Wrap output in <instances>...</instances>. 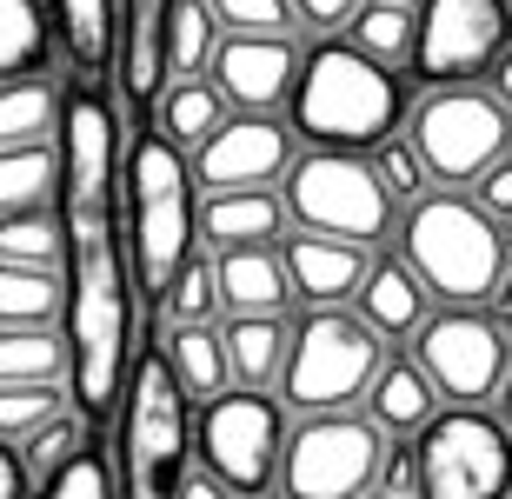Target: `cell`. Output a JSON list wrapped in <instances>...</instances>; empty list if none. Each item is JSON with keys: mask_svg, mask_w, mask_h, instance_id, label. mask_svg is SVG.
<instances>
[{"mask_svg": "<svg viewBox=\"0 0 512 499\" xmlns=\"http://www.w3.org/2000/svg\"><path fill=\"white\" fill-rule=\"evenodd\" d=\"M60 320H67V380L80 420L114 413L133 360V247L120 233V127L114 107L80 80L60 94Z\"/></svg>", "mask_w": 512, "mask_h": 499, "instance_id": "1", "label": "cell"}, {"mask_svg": "<svg viewBox=\"0 0 512 499\" xmlns=\"http://www.w3.org/2000/svg\"><path fill=\"white\" fill-rule=\"evenodd\" d=\"M293 134L313 147H340V154H373L380 140H393L399 114H406V87L393 67L360 54L353 40L326 34L313 40L293 67V94H286Z\"/></svg>", "mask_w": 512, "mask_h": 499, "instance_id": "2", "label": "cell"}, {"mask_svg": "<svg viewBox=\"0 0 512 499\" xmlns=\"http://www.w3.org/2000/svg\"><path fill=\"white\" fill-rule=\"evenodd\" d=\"M127 247H133V280L160 300L173 267L200 240V187H193L187 154L173 147L160 127H133L127 147Z\"/></svg>", "mask_w": 512, "mask_h": 499, "instance_id": "3", "label": "cell"}, {"mask_svg": "<svg viewBox=\"0 0 512 499\" xmlns=\"http://www.w3.org/2000/svg\"><path fill=\"white\" fill-rule=\"evenodd\" d=\"M399 240H406V267L419 273V287L433 300H446V307L493 300L499 267H506V233L493 213L473 207V193H419Z\"/></svg>", "mask_w": 512, "mask_h": 499, "instance_id": "4", "label": "cell"}, {"mask_svg": "<svg viewBox=\"0 0 512 499\" xmlns=\"http://www.w3.org/2000/svg\"><path fill=\"white\" fill-rule=\"evenodd\" d=\"M386 360V340L346 307H313L300 327H286V360H280V406L300 413H346L360 400Z\"/></svg>", "mask_w": 512, "mask_h": 499, "instance_id": "5", "label": "cell"}, {"mask_svg": "<svg viewBox=\"0 0 512 499\" xmlns=\"http://www.w3.org/2000/svg\"><path fill=\"white\" fill-rule=\"evenodd\" d=\"M127 420H120V446H127V499H173L187 480L193 453V413L187 393L173 380V366L160 346H133L127 373Z\"/></svg>", "mask_w": 512, "mask_h": 499, "instance_id": "6", "label": "cell"}, {"mask_svg": "<svg viewBox=\"0 0 512 499\" xmlns=\"http://www.w3.org/2000/svg\"><path fill=\"white\" fill-rule=\"evenodd\" d=\"M286 187V220L300 233H326V240H353V247H380L393 233V193L380 187V173L366 154H340V147H313L293 154V167L280 173Z\"/></svg>", "mask_w": 512, "mask_h": 499, "instance_id": "7", "label": "cell"}, {"mask_svg": "<svg viewBox=\"0 0 512 499\" xmlns=\"http://www.w3.org/2000/svg\"><path fill=\"white\" fill-rule=\"evenodd\" d=\"M419 499H506L512 493V433L479 406H453L419 426L413 446Z\"/></svg>", "mask_w": 512, "mask_h": 499, "instance_id": "8", "label": "cell"}, {"mask_svg": "<svg viewBox=\"0 0 512 499\" xmlns=\"http://www.w3.org/2000/svg\"><path fill=\"white\" fill-rule=\"evenodd\" d=\"M406 147L433 180L473 187L512 147V114L479 87H426V100L413 107V127H406Z\"/></svg>", "mask_w": 512, "mask_h": 499, "instance_id": "9", "label": "cell"}, {"mask_svg": "<svg viewBox=\"0 0 512 499\" xmlns=\"http://www.w3.org/2000/svg\"><path fill=\"white\" fill-rule=\"evenodd\" d=\"M280 433H286V406L266 386H227V393H213L200 406V426H193L207 473L233 499H260L273 486V473H280Z\"/></svg>", "mask_w": 512, "mask_h": 499, "instance_id": "10", "label": "cell"}, {"mask_svg": "<svg viewBox=\"0 0 512 499\" xmlns=\"http://www.w3.org/2000/svg\"><path fill=\"white\" fill-rule=\"evenodd\" d=\"M380 426L360 413H306L293 433L280 440V486L286 499H360L380 480Z\"/></svg>", "mask_w": 512, "mask_h": 499, "instance_id": "11", "label": "cell"}, {"mask_svg": "<svg viewBox=\"0 0 512 499\" xmlns=\"http://www.w3.org/2000/svg\"><path fill=\"white\" fill-rule=\"evenodd\" d=\"M413 333H419L413 366L433 380V393H446L453 406H479L499 393V380H506V366H512L506 320H493V313H479V307H439Z\"/></svg>", "mask_w": 512, "mask_h": 499, "instance_id": "12", "label": "cell"}, {"mask_svg": "<svg viewBox=\"0 0 512 499\" xmlns=\"http://www.w3.org/2000/svg\"><path fill=\"white\" fill-rule=\"evenodd\" d=\"M506 40H512L506 0H419L406 74L426 87H473V80H486Z\"/></svg>", "mask_w": 512, "mask_h": 499, "instance_id": "13", "label": "cell"}, {"mask_svg": "<svg viewBox=\"0 0 512 499\" xmlns=\"http://www.w3.org/2000/svg\"><path fill=\"white\" fill-rule=\"evenodd\" d=\"M193 187L233 193V187H273L293 167V127L280 114H227L193 147Z\"/></svg>", "mask_w": 512, "mask_h": 499, "instance_id": "14", "label": "cell"}, {"mask_svg": "<svg viewBox=\"0 0 512 499\" xmlns=\"http://www.w3.org/2000/svg\"><path fill=\"white\" fill-rule=\"evenodd\" d=\"M180 0H114V80L127 127H147L153 100L167 87V27Z\"/></svg>", "mask_w": 512, "mask_h": 499, "instance_id": "15", "label": "cell"}, {"mask_svg": "<svg viewBox=\"0 0 512 499\" xmlns=\"http://www.w3.org/2000/svg\"><path fill=\"white\" fill-rule=\"evenodd\" d=\"M293 67H300V54L286 34H220L207 80L233 114H273L293 94Z\"/></svg>", "mask_w": 512, "mask_h": 499, "instance_id": "16", "label": "cell"}, {"mask_svg": "<svg viewBox=\"0 0 512 499\" xmlns=\"http://www.w3.org/2000/svg\"><path fill=\"white\" fill-rule=\"evenodd\" d=\"M280 267L306 307H346L366 280V247L326 240V233H280Z\"/></svg>", "mask_w": 512, "mask_h": 499, "instance_id": "17", "label": "cell"}, {"mask_svg": "<svg viewBox=\"0 0 512 499\" xmlns=\"http://www.w3.org/2000/svg\"><path fill=\"white\" fill-rule=\"evenodd\" d=\"M286 233V200L280 187H233L200 200V240L220 247H280Z\"/></svg>", "mask_w": 512, "mask_h": 499, "instance_id": "18", "label": "cell"}, {"mask_svg": "<svg viewBox=\"0 0 512 499\" xmlns=\"http://www.w3.org/2000/svg\"><path fill=\"white\" fill-rule=\"evenodd\" d=\"M360 320L380 340H399V333H413L426 313H433V293L419 287V273L406 267V260H393V253H380V260H366V280H360Z\"/></svg>", "mask_w": 512, "mask_h": 499, "instance_id": "19", "label": "cell"}, {"mask_svg": "<svg viewBox=\"0 0 512 499\" xmlns=\"http://www.w3.org/2000/svg\"><path fill=\"white\" fill-rule=\"evenodd\" d=\"M213 287H220L227 313H286V300H293L280 247H220L213 253Z\"/></svg>", "mask_w": 512, "mask_h": 499, "instance_id": "20", "label": "cell"}, {"mask_svg": "<svg viewBox=\"0 0 512 499\" xmlns=\"http://www.w3.org/2000/svg\"><path fill=\"white\" fill-rule=\"evenodd\" d=\"M360 400H366V420L380 426V433H393V440L419 433V426L439 413L433 380H426L413 360H380V373H373V386H366Z\"/></svg>", "mask_w": 512, "mask_h": 499, "instance_id": "21", "label": "cell"}, {"mask_svg": "<svg viewBox=\"0 0 512 499\" xmlns=\"http://www.w3.org/2000/svg\"><path fill=\"white\" fill-rule=\"evenodd\" d=\"M220 346H227V380L273 386L280 360H286V320L280 313H233L220 327Z\"/></svg>", "mask_w": 512, "mask_h": 499, "instance_id": "22", "label": "cell"}, {"mask_svg": "<svg viewBox=\"0 0 512 499\" xmlns=\"http://www.w3.org/2000/svg\"><path fill=\"white\" fill-rule=\"evenodd\" d=\"M160 353H167L180 393H187V400H200V406H207L213 393H227V386H233V380H227V346H220V327H207V320L167 327Z\"/></svg>", "mask_w": 512, "mask_h": 499, "instance_id": "23", "label": "cell"}, {"mask_svg": "<svg viewBox=\"0 0 512 499\" xmlns=\"http://www.w3.org/2000/svg\"><path fill=\"white\" fill-rule=\"evenodd\" d=\"M47 27L74 74H100L114 60V0H47Z\"/></svg>", "mask_w": 512, "mask_h": 499, "instance_id": "24", "label": "cell"}, {"mask_svg": "<svg viewBox=\"0 0 512 499\" xmlns=\"http://www.w3.org/2000/svg\"><path fill=\"white\" fill-rule=\"evenodd\" d=\"M60 127V87L47 74L0 80V147H47Z\"/></svg>", "mask_w": 512, "mask_h": 499, "instance_id": "25", "label": "cell"}, {"mask_svg": "<svg viewBox=\"0 0 512 499\" xmlns=\"http://www.w3.org/2000/svg\"><path fill=\"white\" fill-rule=\"evenodd\" d=\"M153 107H160V114H153V127H160V134H167L180 154H187V147H200V140H207L213 127L227 120V100L213 94L207 74H200V80H167Z\"/></svg>", "mask_w": 512, "mask_h": 499, "instance_id": "26", "label": "cell"}, {"mask_svg": "<svg viewBox=\"0 0 512 499\" xmlns=\"http://www.w3.org/2000/svg\"><path fill=\"white\" fill-rule=\"evenodd\" d=\"M413 27H419V7H399V0H360L353 20H346V40L399 74V67L413 60Z\"/></svg>", "mask_w": 512, "mask_h": 499, "instance_id": "27", "label": "cell"}, {"mask_svg": "<svg viewBox=\"0 0 512 499\" xmlns=\"http://www.w3.org/2000/svg\"><path fill=\"white\" fill-rule=\"evenodd\" d=\"M67 386V333L54 327H0V386Z\"/></svg>", "mask_w": 512, "mask_h": 499, "instance_id": "28", "label": "cell"}, {"mask_svg": "<svg viewBox=\"0 0 512 499\" xmlns=\"http://www.w3.org/2000/svg\"><path fill=\"white\" fill-rule=\"evenodd\" d=\"M47 47H54L47 0H0V80L40 74L47 67Z\"/></svg>", "mask_w": 512, "mask_h": 499, "instance_id": "29", "label": "cell"}, {"mask_svg": "<svg viewBox=\"0 0 512 499\" xmlns=\"http://www.w3.org/2000/svg\"><path fill=\"white\" fill-rule=\"evenodd\" d=\"M60 320V273L0 260V327H54Z\"/></svg>", "mask_w": 512, "mask_h": 499, "instance_id": "30", "label": "cell"}, {"mask_svg": "<svg viewBox=\"0 0 512 499\" xmlns=\"http://www.w3.org/2000/svg\"><path fill=\"white\" fill-rule=\"evenodd\" d=\"M60 180V154L54 140L47 147H0V213H27L47 207Z\"/></svg>", "mask_w": 512, "mask_h": 499, "instance_id": "31", "label": "cell"}, {"mask_svg": "<svg viewBox=\"0 0 512 499\" xmlns=\"http://www.w3.org/2000/svg\"><path fill=\"white\" fill-rule=\"evenodd\" d=\"M213 47H220V20L207 0H180L167 27V80H200L207 74Z\"/></svg>", "mask_w": 512, "mask_h": 499, "instance_id": "32", "label": "cell"}, {"mask_svg": "<svg viewBox=\"0 0 512 499\" xmlns=\"http://www.w3.org/2000/svg\"><path fill=\"white\" fill-rule=\"evenodd\" d=\"M213 307H220L213 260H207V253H187V260L173 267V280L160 287V320H167V327H187V320H207Z\"/></svg>", "mask_w": 512, "mask_h": 499, "instance_id": "33", "label": "cell"}, {"mask_svg": "<svg viewBox=\"0 0 512 499\" xmlns=\"http://www.w3.org/2000/svg\"><path fill=\"white\" fill-rule=\"evenodd\" d=\"M0 260H20V267H54V260H60V220L47 207L0 213Z\"/></svg>", "mask_w": 512, "mask_h": 499, "instance_id": "34", "label": "cell"}, {"mask_svg": "<svg viewBox=\"0 0 512 499\" xmlns=\"http://www.w3.org/2000/svg\"><path fill=\"white\" fill-rule=\"evenodd\" d=\"M67 406V386L60 380H40V386H0V440L14 446L27 440L34 426H47Z\"/></svg>", "mask_w": 512, "mask_h": 499, "instance_id": "35", "label": "cell"}, {"mask_svg": "<svg viewBox=\"0 0 512 499\" xmlns=\"http://www.w3.org/2000/svg\"><path fill=\"white\" fill-rule=\"evenodd\" d=\"M80 446H87V420H74V413L60 406L47 426H34V433L20 440V460H27V473H34V480H47V473H60V466L74 460Z\"/></svg>", "mask_w": 512, "mask_h": 499, "instance_id": "36", "label": "cell"}, {"mask_svg": "<svg viewBox=\"0 0 512 499\" xmlns=\"http://www.w3.org/2000/svg\"><path fill=\"white\" fill-rule=\"evenodd\" d=\"M40 499H114V486H107V453L87 440L60 473L40 480Z\"/></svg>", "mask_w": 512, "mask_h": 499, "instance_id": "37", "label": "cell"}, {"mask_svg": "<svg viewBox=\"0 0 512 499\" xmlns=\"http://www.w3.org/2000/svg\"><path fill=\"white\" fill-rule=\"evenodd\" d=\"M220 34H286L293 27V7L286 0H207Z\"/></svg>", "mask_w": 512, "mask_h": 499, "instance_id": "38", "label": "cell"}, {"mask_svg": "<svg viewBox=\"0 0 512 499\" xmlns=\"http://www.w3.org/2000/svg\"><path fill=\"white\" fill-rule=\"evenodd\" d=\"M373 173H380V187L393 193V200H419V154L406 147V140H380L373 147Z\"/></svg>", "mask_w": 512, "mask_h": 499, "instance_id": "39", "label": "cell"}, {"mask_svg": "<svg viewBox=\"0 0 512 499\" xmlns=\"http://www.w3.org/2000/svg\"><path fill=\"white\" fill-rule=\"evenodd\" d=\"M473 207L493 213V220H512V160H506V154H499L493 167L473 180Z\"/></svg>", "mask_w": 512, "mask_h": 499, "instance_id": "40", "label": "cell"}, {"mask_svg": "<svg viewBox=\"0 0 512 499\" xmlns=\"http://www.w3.org/2000/svg\"><path fill=\"white\" fill-rule=\"evenodd\" d=\"M286 7H293V20H300V27H313V34H340L360 0H286Z\"/></svg>", "mask_w": 512, "mask_h": 499, "instance_id": "41", "label": "cell"}, {"mask_svg": "<svg viewBox=\"0 0 512 499\" xmlns=\"http://www.w3.org/2000/svg\"><path fill=\"white\" fill-rule=\"evenodd\" d=\"M27 493H34V473H27V460L14 446L0 440V499H27Z\"/></svg>", "mask_w": 512, "mask_h": 499, "instance_id": "42", "label": "cell"}, {"mask_svg": "<svg viewBox=\"0 0 512 499\" xmlns=\"http://www.w3.org/2000/svg\"><path fill=\"white\" fill-rule=\"evenodd\" d=\"M486 80H493V100H499V107L512 114V40H506V47L493 54V67H486Z\"/></svg>", "mask_w": 512, "mask_h": 499, "instance_id": "43", "label": "cell"}, {"mask_svg": "<svg viewBox=\"0 0 512 499\" xmlns=\"http://www.w3.org/2000/svg\"><path fill=\"white\" fill-rule=\"evenodd\" d=\"M173 499H233V493H227V486H220V480H213L207 466H200V473H193V466H187V480H180V493H173Z\"/></svg>", "mask_w": 512, "mask_h": 499, "instance_id": "44", "label": "cell"}, {"mask_svg": "<svg viewBox=\"0 0 512 499\" xmlns=\"http://www.w3.org/2000/svg\"><path fill=\"white\" fill-rule=\"evenodd\" d=\"M499 426L512 433V366H506V380H499Z\"/></svg>", "mask_w": 512, "mask_h": 499, "instance_id": "45", "label": "cell"}, {"mask_svg": "<svg viewBox=\"0 0 512 499\" xmlns=\"http://www.w3.org/2000/svg\"><path fill=\"white\" fill-rule=\"evenodd\" d=\"M360 499H419V493H413V486H366Z\"/></svg>", "mask_w": 512, "mask_h": 499, "instance_id": "46", "label": "cell"}, {"mask_svg": "<svg viewBox=\"0 0 512 499\" xmlns=\"http://www.w3.org/2000/svg\"><path fill=\"white\" fill-rule=\"evenodd\" d=\"M493 300H499V307L512 313V260H506V267H499V287H493Z\"/></svg>", "mask_w": 512, "mask_h": 499, "instance_id": "47", "label": "cell"}, {"mask_svg": "<svg viewBox=\"0 0 512 499\" xmlns=\"http://www.w3.org/2000/svg\"><path fill=\"white\" fill-rule=\"evenodd\" d=\"M399 7H419V0H399Z\"/></svg>", "mask_w": 512, "mask_h": 499, "instance_id": "48", "label": "cell"}, {"mask_svg": "<svg viewBox=\"0 0 512 499\" xmlns=\"http://www.w3.org/2000/svg\"><path fill=\"white\" fill-rule=\"evenodd\" d=\"M506 7H512V0H506Z\"/></svg>", "mask_w": 512, "mask_h": 499, "instance_id": "49", "label": "cell"}, {"mask_svg": "<svg viewBox=\"0 0 512 499\" xmlns=\"http://www.w3.org/2000/svg\"><path fill=\"white\" fill-rule=\"evenodd\" d=\"M506 499H512V493H506Z\"/></svg>", "mask_w": 512, "mask_h": 499, "instance_id": "50", "label": "cell"}]
</instances>
